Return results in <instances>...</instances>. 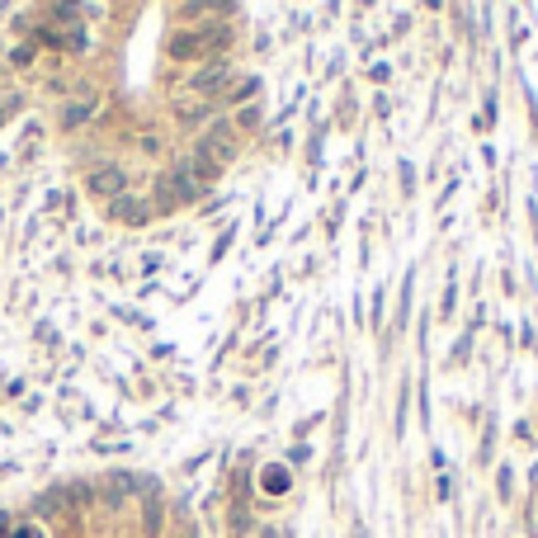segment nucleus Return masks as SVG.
<instances>
[{
    "mask_svg": "<svg viewBox=\"0 0 538 538\" xmlns=\"http://www.w3.org/2000/svg\"><path fill=\"white\" fill-rule=\"evenodd\" d=\"M265 491H289V472H283V468H265Z\"/></svg>",
    "mask_w": 538,
    "mask_h": 538,
    "instance_id": "nucleus-1",
    "label": "nucleus"
}]
</instances>
